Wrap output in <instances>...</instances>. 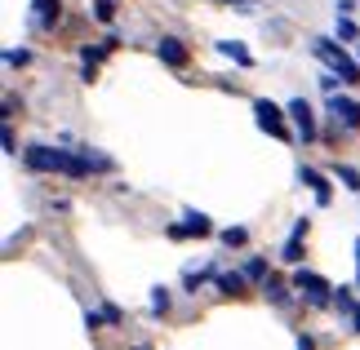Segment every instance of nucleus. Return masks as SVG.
<instances>
[{
  "mask_svg": "<svg viewBox=\"0 0 360 350\" xmlns=\"http://www.w3.org/2000/svg\"><path fill=\"white\" fill-rule=\"evenodd\" d=\"M316 58H325V67H329V72H334V76H342V80H347V85H356V80H360V67L347 58V53H342L338 45H334V40H316Z\"/></svg>",
  "mask_w": 360,
  "mask_h": 350,
  "instance_id": "1",
  "label": "nucleus"
},
{
  "mask_svg": "<svg viewBox=\"0 0 360 350\" xmlns=\"http://www.w3.org/2000/svg\"><path fill=\"white\" fill-rule=\"evenodd\" d=\"M254 116H258V129H267L271 137H289V129H285V111L276 107V102L258 97V102H254Z\"/></svg>",
  "mask_w": 360,
  "mask_h": 350,
  "instance_id": "2",
  "label": "nucleus"
},
{
  "mask_svg": "<svg viewBox=\"0 0 360 350\" xmlns=\"http://www.w3.org/2000/svg\"><path fill=\"white\" fill-rule=\"evenodd\" d=\"M294 288H298L311 306H325V302H329V292H334L321 275H311V271H298V275H294Z\"/></svg>",
  "mask_w": 360,
  "mask_h": 350,
  "instance_id": "3",
  "label": "nucleus"
},
{
  "mask_svg": "<svg viewBox=\"0 0 360 350\" xmlns=\"http://www.w3.org/2000/svg\"><path fill=\"white\" fill-rule=\"evenodd\" d=\"M329 111H334V120H342V129H360V102L352 97H329Z\"/></svg>",
  "mask_w": 360,
  "mask_h": 350,
  "instance_id": "4",
  "label": "nucleus"
},
{
  "mask_svg": "<svg viewBox=\"0 0 360 350\" xmlns=\"http://www.w3.org/2000/svg\"><path fill=\"white\" fill-rule=\"evenodd\" d=\"M289 116H294L298 133H302V142H311V137H316V120H311V107L302 102V97H294V102H289Z\"/></svg>",
  "mask_w": 360,
  "mask_h": 350,
  "instance_id": "5",
  "label": "nucleus"
},
{
  "mask_svg": "<svg viewBox=\"0 0 360 350\" xmlns=\"http://www.w3.org/2000/svg\"><path fill=\"white\" fill-rule=\"evenodd\" d=\"M156 53H160V62H169V67H183V62H187L183 40H174V36H165L160 45H156Z\"/></svg>",
  "mask_w": 360,
  "mask_h": 350,
  "instance_id": "6",
  "label": "nucleus"
},
{
  "mask_svg": "<svg viewBox=\"0 0 360 350\" xmlns=\"http://www.w3.org/2000/svg\"><path fill=\"white\" fill-rule=\"evenodd\" d=\"M169 235H174V240H183V235H210V217H205V213H191L183 227H174Z\"/></svg>",
  "mask_w": 360,
  "mask_h": 350,
  "instance_id": "7",
  "label": "nucleus"
},
{
  "mask_svg": "<svg viewBox=\"0 0 360 350\" xmlns=\"http://www.w3.org/2000/svg\"><path fill=\"white\" fill-rule=\"evenodd\" d=\"M302 182H307V187L316 191V204H329V182L316 173V169H302Z\"/></svg>",
  "mask_w": 360,
  "mask_h": 350,
  "instance_id": "8",
  "label": "nucleus"
},
{
  "mask_svg": "<svg viewBox=\"0 0 360 350\" xmlns=\"http://www.w3.org/2000/svg\"><path fill=\"white\" fill-rule=\"evenodd\" d=\"M262 292H267V297H271L276 306H285V302H289V292H285V284H281V279H271V275L262 279Z\"/></svg>",
  "mask_w": 360,
  "mask_h": 350,
  "instance_id": "9",
  "label": "nucleus"
},
{
  "mask_svg": "<svg viewBox=\"0 0 360 350\" xmlns=\"http://www.w3.org/2000/svg\"><path fill=\"white\" fill-rule=\"evenodd\" d=\"M218 288H223L227 297H236V292L245 288V279H240V275H223V279H218Z\"/></svg>",
  "mask_w": 360,
  "mask_h": 350,
  "instance_id": "10",
  "label": "nucleus"
},
{
  "mask_svg": "<svg viewBox=\"0 0 360 350\" xmlns=\"http://www.w3.org/2000/svg\"><path fill=\"white\" fill-rule=\"evenodd\" d=\"M151 311H156V315L169 311V288H156V292H151Z\"/></svg>",
  "mask_w": 360,
  "mask_h": 350,
  "instance_id": "11",
  "label": "nucleus"
},
{
  "mask_svg": "<svg viewBox=\"0 0 360 350\" xmlns=\"http://www.w3.org/2000/svg\"><path fill=\"white\" fill-rule=\"evenodd\" d=\"M223 53H227V58H236L240 67H249V53H245L240 45H231V40H227V45H223Z\"/></svg>",
  "mask_w": 360,
  "mask_h": 350,
  "instance_id": "12",
  "label": "nucleus"
},
{
  "mask_svg": "<svg viewBox=\"0 0 360 350\" xmlns=\"http://www.w3.org/2000/svg\"><path fill=\"white\" fill-rule=\"evenodd\" d=\"M245 275H249V279H267V266H262V262L254 257V262H249V266H245Z\"/></svg>",
  "mask_w": 360,
  "mask_h": 350,
  "instance_id": "13",
  "label": "nucleus"
},
{
  "mask_svg": "<svg viewBox=\"0 0 360 350\" xmlns=\"http://www.w3.org/2000/svg\"><path fill=\"white\" fill-rule=\"evenodd\" d=\"M94 13H98L103 22H112V13H116V5H112V0H98V9H94Z\"/></svg>",
  "mask_w": 360,
  "mask_h": 350,
  "instance_id": "14",
  "label": "nucleus"
},
{
  "mask_svg": "<svg viewBox=\"0 0 360 350\" xmlns=\"http://www.w3.org/2000/svg\"><path fill=\"white\" fill-rule=\"evenodd\" d=\"M5 62H9V67H22V62H27V53H22V49H18V53L9 49V53H5Z\"/></svg>",
  "mask_w": 360,
  "mask_h": 350,
  "instance_id": "15",
  "label": "nucleus"
},
{
  "mask_svg": "<svg viewBox=\"0 0 360 350\" xmlns=\"http://www.w3.org/2000/svg\"><path fill=\"white\" fill-rule=\"evenodd\" d=\"M298 350H316V342L311 337H298Z\"/></svg>",
  "mask_w": 360,
  "mask_h": 350,
  "instance_id": "16",
  "label": "nucleus"
},
{
  "mask_svg": "<svg viewBox=\"0 0 360 350\" xmlns=\"http://www.w3.org/2000/svg\"><path fill=\"white\" fill-rule=\"evenodd\" d=\"M356 279H360V244H356Z\"/></svg>",
  "mask_w": 360,
  "mask_h": 350,
  "instance_id": "17",
  "label": "nucleus"
},
{
  "mask_svg": "<svg viewBox=\"0 0 360 350\" xmlns=\"http://www.w3.org/2000/svg\"><path fill=\"white\" fill-rule=\"evenodd\" d=\"M227 5H231V0H227ZM236 5H254V0H236Z\"/></svg>",
  "mask_w": 360,
  "mask_h": 350,
  "instance_id": "18",
  "label": "nucleus"
}]
</instances>
